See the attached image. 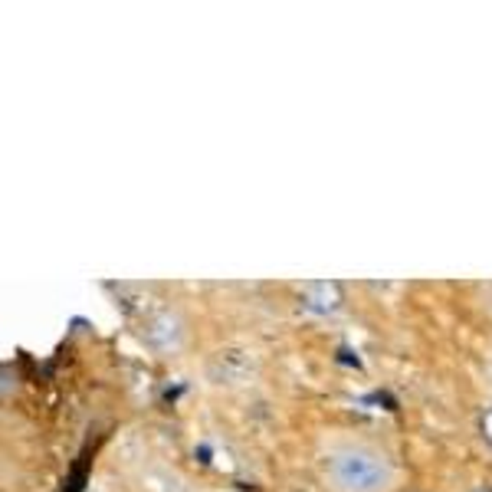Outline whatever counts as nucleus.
<instances>
[{"label":"nucleus","instance_id":"2","mask_svg":"<svg viewBox=\"0 0 492 492\" xmlns=\"http://www.w3.org/2000/svg\"><path fill=\"white\" fill-rule=\"evenodd\" d=\"M148 342L154 345V348H161V352H168V348H178L181 345V321L174 319L171 312H161V315H154L148 325Z\"/></svg>","mask_w":492,"mask_h":492},{"label":"nucleus","instance_id":"3","mask_svg":"<svg viewBox=\"0 0 492 492\" xmlns=\"http://www.w3.org/2000/svg\"><path fill=\"white\" fill-rule=\"evenodd\" d=\"M486 433H489V440H492V410L486 414Z\"/></svg>","mask_w":492,"mask_h":492},{"label":"nucleus","instance_id":"4","mask_svg":"<svg viewBox=\"0 0 492 492\" xmlns=\"http://www.w3.org/2000/svg\"><path fill=\"white\" fill-rule=\"evenodd\" d=\"M476 492H492V489H476Z\"/></svg>","mask_w":492,"mask_h":492},{"label":"nucleus","instance_id":"1","mask_svg":"<svg viewBox=\"0 0 492 492\" xmlns=\"http://www.w3.org/2000/svg\"><path fill=\"white\" fill-rule=\"evenodd\" d=\"M325 482L332 492H391L394 466L368 443H342L325 456Z\"/></svg>","mask_w":492,"mask_h":492}]
</instances>
